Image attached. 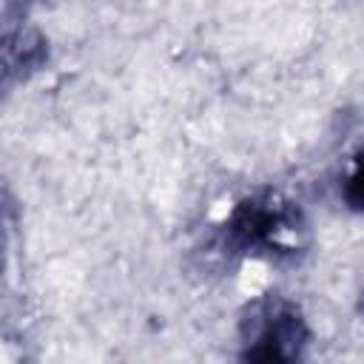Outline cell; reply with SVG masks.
I'll list each match as a JSON object with an SVG mask.
<instances>
[{"label":"cell","instance_id":"obj_4","mask_svg":"<svg viewBox=\"0 0 364 364\" xmlns=\"http://www.w3.org/2000/svg\"><path fill=\"white\" fill-rule=\"evenodd\" d=\"M6 233H9V219H6V205L0 202V270H3V256H6Z\"/></svg>","mask_w":364,"mask_h":364},{"label":"cell","instance_id":"obj_2","mask_svg":"<svg viewBox=\"0 0 364 364\" xmlns=\"http://www.w3.org/2000/svg\"><path fill=\"white\" fill-rule=\"evenodd\" d=\"M247 330V350L245 358L253 361H290L299 358L310 333L301 313L287 301H264L259 304L250 318L245 321Z\"/></svg>","mask_w":364,"mask_h":364},{"label":"cell","instance_id":"obj_3","mask_svg":"<svg viewBox=\"0 0 364 364\" xmlns=\"http://www.w3.org/2000/svg\"><path fill=\"white\" fill-rule=\"evenodd\" d=\"M46 60V43L34 31H11L0 37V91L37 71Z\"/></svg>","mask_w":364,"mask_h":364},{"label":"cell","instance_id":"obj_1","mask_svg":"<svg viewBox=\"0 0 364 364\" xmlns=\"http://www.w3.org/2000/svg\"><path fill=\"white\" fill-rule=\"evenodd\" d=\"M228 242L253 253H293L304 228L299 210L279 196H250L228 219Z\"/></svg>","mask_w":364,"mask_h":364}]
</instances>
